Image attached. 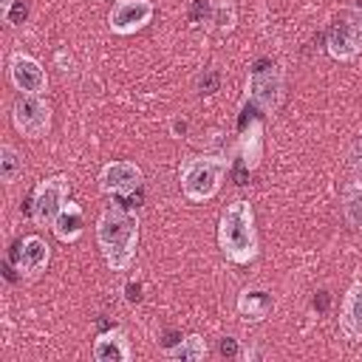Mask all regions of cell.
Masks as SVG:
<instances>
[{
  "instance_id": "5bb4252c",
  "label": "cell",
  "mask_w": 362,
  "mask_h": 362,
  "mask_svg": "<svg viewBox=\"0 0 362 362\" xmlns=\"http://www.w3.org/2000/svg\"><path fill=\"white\" fill-rule=\"evenodd\" d=\"M272 308H274V300H272V294L266 288H243L238 294V311H240V317L246 322L266 320L272 314Z\"/></svg>"
},
{
  "instance_id": "7402d4cb",
  "label": "cell",
  "mask_w": 362,
  "mask_h": 362,
  "mask_svg": "<svg viewBox=\"0 0 362 362\" xmlns=\"http://www.w3.org/2000/svg\"><path fill=\"white\" fill-rule=\"evenodd\" d=\"M124 297H127V303H141V283H127Z\"/></svg>"
},
{
  "instance_id": "ac0fdd59",
  "label": "cell",
  "mask_w": 362,
  "mask_h": 362,
  "mask_svg": "<svg viewBox=\"0 0 362 362\" xmlns=\"http://www.w3.org/2000/svg\"><path fill=\"white\" fill-rule=\"evenodd\" d=\"M345 215L356 229H362V184L348 187V192H345Z\"/></svg>"
},
{
  "instance_id": "44dd1931",
  "label": "cell",
  "mask_w": 362,
  "mask_h": 362,
  "mask_svg": "<svg viewBox=\"0 0 362 362\" xmlns=\"http://www.w3.org/2000/svg\"><path fill=\"white\" fill-rule=\"evenodd\" d=\"M218 88V74L206 71V76H201V93H212Z\"/></svg>"
},
{
  "instance_id": "7a4b0ae2",
  "label": "cell",
  "mask_w": 362,
  "mask_h": 362,
  "mask_svg": "<svg viewBox=\"0 0 362 362\" xmlns=\"http://www.w3.org/2000/svg\"><path fill=\"white\" fill-rule=\"evenodd\" d=\"M218 243L232 263H252L257 257V232H255V212L249 201H232L218 223Z\"/></svg>"
},
{
  "instance_id": "3957f363",
  "label": "cell",
  "mask_w": 362,
  "mask_h": 362,
  "mask_svg": "<svg viewBox=\"0 0 362 362\" xmlns=\"http://www.w3.org/2000/svg\"><path fill=\"white\" fill-rule=\"evenodd\" d=\"M223 173H226V161L223 158H215V156L187 158L184 167H181V192H184V198L195 201V204L209 201L221 189Z\"/></svg>"
},
{
  "instance_id": "6da1fadb",
  "label": "cell",
  "mask_w": 362,
  "mask_h": 362,
  "mask_svg": "<svg viewBox=\"0 0 362 362\" xmlns=\"http://www.w3.org/2000/svg\"><path fill=\"white\" fill-rule=\"evenodd\" d=\"M96 240L99 249L113 272H124L133 263L136 243H139V221L133 212L116 206H107L96 221Z\"/></svg>"
},
{
  "instance_id": "277c9868",
  "label": "cell",
  "mask_w": 362,
  "mask_h": 362,
  "mask_svg": "<svg viewBox=\"0 0 362 362\" xmlns=\"http://www.w3.org/2000/svg\"><path fill=\"white\" fill-rule=\"evenodd\" d=\"M283 99V71L272 59H257L249 71V102H255L263 113L274 110Z\"/></svg>"
},
{
  "instance_id": "8fae6325",
  "label": "cell",
  "mask_w": 362,
  "mask_h": 362,
  "mask_svg": "<svg viewBox=\"0 0 362 362\" xmlns=\"http://www.w3.org/2000/svg\"><path fill=\"white\" fill-rule=\"evenodd\" d=\"M48 257H51V249L42 238L37 235H28L17 243V252H14V266L25 274V277H37L45 266H48Z\"/></svg>"
},
{
  "instance_id": "ffe728a7",
  "label": "cell",
  "mask_w": 362,
  "mask_h": 362,
  "mask_svg": "<svg viewBox=\"0 0 362 362\" xmlns=\"http://www.w3.org/2000/svg\"><path fill=\"white\" fill-rule=\"evenodd\" d=\"M3 17H6V23H14V25H17V23H23V17H25V6H23V0H17V3L3 14Z\"/></svg>"
},
{
  "instance_id": "5b68a950",
  "label": "cell",
  "mask_w": 362,
  "mask_h": 362,
  "mask_svg": "<svg viewBox=\"0 0 362 362\" xmlns=\"http://www.w3.org/2000/svg\"><path fill=\"white\" fill-rule=\"evenodd\" d=\"M359 51H362V8H348L328 28V54L339 62H348Z\"/></svg>"
},
{
  "instance_id": "cb8c5ba5",
  "label": "cell",
  "mask_w": 362,
  "mask_h": 362,
  "mask_svg": "<svg viewBox=\"0 0 362 362\" xmlns=\"http://www.w3.org/2000/svg\"><path fill=\"white\" fill-rule=\"evenodd\" d=\"M173 133H181V136H184V133H187V122H178V119H175V122H173Z\"/></svg>"
},
{
  "instance_id": "9a60e30c",
  "label": "cell",
  "mask_w": 362,
  "mask_h": 362,
  "mask_svg": "<svg viewBox=\"0 0 362 362\" xmlns=\"http://www.w3.org/2000/svg\"><path fill=\"white\" fill-rule=\"evenodd\" d=\"M82 232H85V215H82L79 204L65 201V206H62L59 215L54 218V235H57L62 243H74Z\"/></svg>"
},
{
  "instance_id": "d6986e66",
  "label": "cell",
  "mask_w": 362,
  "mask_h": 362,
  "mask_svg": "<svg viewBox=\"0 0 362 362\" xmlns=\"http://www.w3.org/2000/svg\"><path fill=\"white\" fill-rule=\"evenodd\" d=\"M209 17V3L206 0H195L192 3V11H189V20L192 23H201V20H206Z\"/></svg>"
},
{
  "instance_id": "7c38bea8",
  "label": "cell",
  "mask_w": 362,
  "mask_h": 362,
  "mask_svg": "<svg viewBox=\"0 0 362 362\" xmlns=\"http://www.w3.org/2000/svg\"><path fill=\"white\" fill-rule=\"evenodd\" d=\"M133 356L130 339L122 328H110L93 339V359L96 362H127Z\"/></svg>"
},
{
  "instance_id": "30bf717a",
  "label": "cell",
  "mask_w": 362,
  "mask_h": 362,
  "mask_svg": "<svg viewBox=\"0 0 362 362\" xmlns=\"http://www.w3.org/2000/svg\"><path fill=\"white\" fill-rule=\"evenodd\" d=\"M99 187L107 195H130L141 187V170L133 161H110L99 175Z\"/></svg>"
},
{
  "instance_id": "d4e9b609",
  "label": "cell",
  "mask_w": 362,
  "mask_h": 362,
  "mask_svg": "<svg viewBox=\"0 0 362 362\" xmlns=\"http://www.w3.org/2000/svg\"><path fill=\"white\" fill-rule=\"evenodd\" d=\"M314 305H320V308H325V305H328V291H320V297L314 300Z\"/></svg>"
},
{
  "instance_id": "e0dca14e",
  "label": "cell",
  "mask_w": 362,
  "mask_h": 362,
  "mask_svg": "<svg viewBox=\"0 0 362 362\" xmlns=\"http://www.w3.org/2000/svg\"><path fill=\"white\" fill-rule=\"evenodd\" d=\"M173 356L181 359V362H201L206 356V342L198 334H192V337H187V339L178 342V348L173 351Z\"/></svg>"
},
{
  "instance_id": "9c48e42d",
  "label": "cell",
  "mask_w": 362,
  "mask_h": 362,
  "mask_svg": "<svg viewBox=\"0 0 362 362\" xmlns=\"http://www.w3.org/2000/svg\"><path fill=\"white\" fill-rule=\"evenodd\" d=\"M8 79H11V85H14L17 90L34 93V96H40V93L45 90V85H48L42 65H40L34 57L23 54V51L11 54V59H8Z\"/></svg>"
},
{
  "instance_id": "ba28073f",
  "label": "cell",
  "mask_w": 362,
  "mask_h": 362,
  "mask_svg": "<svg viewBox=\"0 0 362 362\" xmlns=\"http://www.w3.org/2000/svg\"><path fill=\"white\" fill-rule=\"evenodd\" d=\"M153 17V3L150 0H116L110 14H107V25L113 34H136L139 28H144Z\"/></svg>"
},
{
  "instance_id": "603a6c76",
  "label": "cell",
  "mask_w": 362,
  "mask_h": 362,
  "mask_svg": "<svg viewBox=\"0 0 362 362\" xmlns=\"http://www.w3.org/2000/svg\"><path fill=\"white\" fill-rule=\"evenodd\" d=\"M218 351H221L223 356H238V342H235L232 337H226V339H221V345H218Z\"/></svg>"
},
{
  "instance_id": "2e32d148",
  "label": "cell",
  "mask_w": 362,
  "mask_h": 362,
  "mask_svg": "<svg viewBox=\"0 0 362 362\" xmlns=\"http://www.w3.org/2000/svg\"><path fill=\"white\" fill-rule=\"evenodd\" d=\"M20 173H23V158H20V153H17L11 144H3V147H0V178H3L6 184H14Z\"/></svg>"
},
{
  "instance_id": "52a82bcc",
  "label": "cell",
  "mask_w": 362,
  "mask_h": 362,
  "mask_svg": "<svg viewBox=\"0 0 362 362\" xmlns=\"http://www.w3.org/2000/svg\"><path fill=\"white\" fill-rule=\"evenodd\" d=\"M11 122H14V127H17L23 136L40 139V136H45L48 127H51V110H48V105H45L40 96L23 93V96L14 102Z\"/></svg>"
},
{
  "instance_id": "8992f818",
  "label": "cell",
  "mask_w": 362,
  "mask_h": 362,
  "mask_svg": "<svg viewBox=\"0 0 362 362\" xmlns=\"http://www.w3.org/2000/svg\"><path fill=\"white\" fill-rule=\"evenodd\" d=\"M65 195H68V178L65 175H54V178L40 181L34 195H31V218L40 226H54V218L65 206Z\"/></svg>"
},
{
  "instance_id": "4fadbf2b",
  "label": "cell",
  "mask_w": 362,
  "mask_h": 362,
  "mask_svg": "<svg viewBox=\"0 0 362 362\" xmlns=\"http://www.w3.org/2000/svg\"><path fill=\"white\" fill-rule=\"evenodd\" d=\"M339 331L351 342H362V283H354L342 300L339 311Z\"/></svg>"
}]
</instances>
